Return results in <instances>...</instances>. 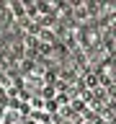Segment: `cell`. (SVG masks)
<instances>
[]
</instances>
